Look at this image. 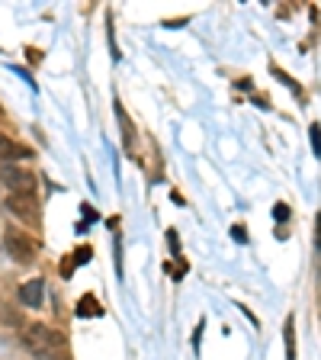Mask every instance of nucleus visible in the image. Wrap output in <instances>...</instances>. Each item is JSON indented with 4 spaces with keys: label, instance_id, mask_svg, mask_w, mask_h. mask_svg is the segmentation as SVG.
Instances as JSON below:
<instances>
[{
    "label": "nucleus",
    "instance_id": "nucleus-8",
    "mask_svg": "<svg viewBox=\"0 0 321 360\" xmlns=\"http://www.w3.org/2000/svg\"><path fill=\"white\" fill-rule=\"evenodd\" d=\"M283 338H286V360H296V328H292V319H286Z\"/></svg>",
    "mask_w": 321,
    "mask_h": 360
},
{
    "label": "nucleus",
    "instance_id": "nucleus-1",
    "mask_svg": "<svg viewBox=\"0 0 321 360\" xmlns=\"http://www.w3.org/2000/svg\"><path fill=\"white\" fill-rule=\"evenodd\" d=\"M26 347H30L32 354H36L39 360H67L65 354H61V338H58V331H52L48 325H30L26 328Z\"/></svg>",
    "mask_w": 321,
    "mask_h": 360
},
{
    "label": "nucleus",
    "instance_id": "nucleus-12",
    "mask_svg": "<svg viewBox=\"0 0 321 360\" xmlns=\"http://www.w3.org/2000/svg\"><path fill=\"white\" fill-rule=\"evenodd\" d=\"M286 216H289V206H286V202H277V219L283 222Z\"/></svg>",
    "mask_w": 321,
    "mask_h": 360
},
{
    "label": "nucleus",
    "instance_id": "nucleus-3",
    "mask_svg": "<svg viewBox=\"0 0 321 360\" xmlns=\"http://www.w3.org/2000/svg\"><path fill=\"white\" fill-rule=\"evenodd\" d=\"M4 245H7V255L13 257L16 264H32L36 261V245H32L22 232H13V229H10L7 238H4Z\"/></svg>",
    "mask_w": 321,
    "mask_h": 360
},
{
    "label": "nucleus",
    "instance_id": "nucleus-11",
    "mask_svg": "<svg viewBox=\"0 0 321 360\" xmlns=\"http://www.w3.org/2000/svg\"><path fill=\"white\" fill-rule=\"evenodd\" d=\"M90 255H93L90 248H77V255L71 257V261H74V264H87V261H90Z\"/></svg>",
    "mask_w": 321,
    "mask_h": 360
},
{
    "label": "nucleus",
    "instance_id": "nucleus-10",
    "mask_svg": "<svg viewBox=\"0 0 321 360\" xmlns=\"http://www.w3.org/2000/svg\"><path fill=\"white\" fill-rule=\"evenodd\" d=\"M312 148L321 158V126H312Z\"/></svg>",
    "mask_w": 321,
    "mask_h": 360
},
{
    "label": "nucleus",
    "instance_id": "nucleus-4",
    "mask_svg": "<svg viewBox=\"0 0 321 360\" xmlns=\"http://www.w3.org/2000/svg\"><path fill=\"white\" fill-rule=\"evenodd\" d=\"M0 180L7 184L13 193H36V177H32L30 171H22V167H0Z\"/></svg>",
    "mask_w": 321,
    "mask_h": 360
},
{
    "label": "nucleus",
    "instance_id": "nucleus-9",
    "mask_svg": "<svg viewBox=\"0 0 321 360\" xmlns=\"http://www.w3.org/2000/svg\"><path fill=\"white\" fill-rule=\"evenodd\" d=\"M116 116H119V122H122V142L132 145V122H129V116H126V110H122V103H116Z\"/></svg>",
    "mask_w": 321,
    "mask_h": 360
},
{
    "label": "nucleus",
    "instance_id": "nucleus-6",
    "mask_svg": "<svg viewBox=\"0 0 321 360\" xmlns=\"http://www.w3.org/2000/svg\"><path fill=\"white\" fill-rule=\"evenodd\" d=\"M0 158H30V148H22V145H16L13 139L0 135Z\"/></svg>",
    "mask_w": 321,
    "mask_h": 360
},
{
    "label": "nucleus",
    "instance_id": "nucleus-5",
    "mask_svg": "<svg viewBox=\"0 0 321 360\" xmlns=\"http://www.w3.org/2000/svg\"><path fill=\"white\" fill-rule=\"evenodd\" d=\"M20 300L22 306H30V309H39L45 300V283L42 280H30V283H22L20 286Z\"/></svg>",
    "mask_w": 321,
    "mask_h": 360
},
{
    "label": "nucleus",
    "instance_id": "nucleus-13",
    "mask_svg": "<svg viewBox=\"0 0 321 360\" xmlns=\"http://www.w3.org/2000/svg\"><path fill=\"white\" fill-rule=\"evenodd\" d=\"M4 322H7V325H20V312H10V309H7V315H4Z\"/></svg>",
    "mask_w": 321,
    "mask_h": 360
},
{
    "label": "nucleus",
    "instance_id": "nucleus-7",
    "mask_svg": "<svg viewBox=\"0 0 321 360\" xmlns=\"http://www.w3.org/2000/svg\"><path fill=\"white\" fill-rule=\"evenodd\" d=\"M77 315H84V319L93 315V319H97V315H103V309H100V302L93 300V296H84V300L77 302Z\"/></svg>",
    "mask_w": 321,
    "mask_h": 360
},
{
    "label": "nucleus",
    "instance_id": "nucleus-2",
    "mask_svg": "<svg viewBox=\"0 0 321 360\" xmlns=\"http://www.w3.org/2000/svg\"><path fill=\"white\" fill-rule=\"evenodd\" d=\"M4 206H7V212H13L16 219H22V222H36L39 219L36 193H10Z\"/></svg>",
    "mask_w": 321,
    "mask_h": 360
}]
</instances>
